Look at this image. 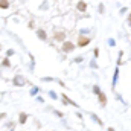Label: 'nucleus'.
Returning a JSON list of instances; mask_svg holds the SVG:
<instances>
[{"label": "nucleus", "mask_w": 131, "mask_h": 131, "mask_svg": "<svg viewBox=\"0 0 131 131\" xmlns=\"http://www.w3.org/2000/svg\"><path fill=\"white\" fill-rule=\"evenodd\" d=\"M90 43V38H87V37H84V35H81L79 38H78V44L81 46V47H84V46H87Z\"/></svg>", "instance_id": "obj_1"}, {"label": "nucleus", "mask_w": 131, "mask_h": 131, "mask_svg": "<svg viewBox=\"0 0 131 131\" xmlns=\"http://www.w3.org/2000/svg\"><path fill=\"white\" fill-rule=\"evenodd\" d=\"M99 101H101V104H102V105H105V104H107V98H105V95H104L102 92L99 93Z\"/></svg>", "instance_id": "obj_2"}, {"label": "nucleus", "mask_w": 131, "mask_h": 131, "mask_svg": "<svg viewBox=\"0 0 131 131\" xmlns=\"http://www.w3.org/2000/svg\"><path fill=\"white\" fill-rule=\"evenodd\" d=\"M63 49H64L66 52H69V50H72V49H73V44H72V43H66L64 46H63Z\"/></svg>", "instance_id": "obj_3"}, {"label": "nucleus", "mask_w": 131, "mask_h": 131, "mask_svg": "<svg viewBox=\"0 0 131 131\" xmlns=\"http://www.w3.org/2000/svg\"><path fill=\"white\" fill-rule=\"evenodd\" d=\"M78 9H79V11H85V9H87V5H85L84 2H79V3H78Z\"/></svg>", "instance_id": "obj_4"}, {"label": "nucleus", "mask_w": 131, "mask_h": 131, "mask_svg": "<svg viewBox=\"0 0 131 131\" xmlns=\"http://www.w3.org/2000/svg\"><path fill=\"white\" fill-rule=\"evenodd\" d=\"M55 38H57V40H64V32L63 34H55Z\"/></svg>", "instance_id": "obj_5"}, {"label": "nucleus", "mask_w": 131, "mask_h": 131, "mask_svg": "<svg viewBox=\"0 0 131 131\" xmlns=\"http://www.w3.org/2000/svg\"><path fill=\"white\" fill-rule=\"evenodd\" d=\"M20 122H21V124L26 122V114H20Z\"/></svg>", "instance_id": "obj_6"}, {"label": "nucleus", "mask_w": 131, "mask_h": 131, "mask_svg": "<svg viewBox=\"0 0 131 131\" xmlns=\"http://www.w3.org/2000/svg\"><path fill=\"white\" fill-rule=\"evenodd\" d=\"M8 6H9L8 2H0V8H8Z\"/></svg>", "instance_id": "obj_7"}, {"label": "nucleus", "mask_w": 131, "mask_h": 131, "mask_svg": "<svg viewBox=\"0 0 131 131\" xmlns=\"http://www.w3.org/2000/svg\"><path fill=\"white\" fill-rule=\"evenodd\" d=\"M95 93H96V95L101 93V89H99V87H95Z\"/></svg>", "instance_id": "obj_8"}, {"label": "nucleus", "mask_w": 131, "mask_h": 131, "mask_svg": "<svg viewBox=\"0 0 131 131\" xmlns=\"http://www.w3.org/2000/svg\"><path fill=\"white\" fill-rule=\"evenodd\" d=\"M38 34H40V37H41V38H46V35H44V32H43V31H40Z\"/></svg>", "instance_id": "obj_9"}, {"label": "nucleus", "mask_w": 131, "mask_h": 131, "mask_svg": "<svg viewBox=\"0 0 131 131\" xmlns=\"http://www.w3.org/2000/svg\"><path fill=\"white\" fill-rule=\"evenodd\" d=\"M128 18H130V25H131V14H130V17H128Z\"/></svg>", "instance_id": "obj_10"}]
</instances>
